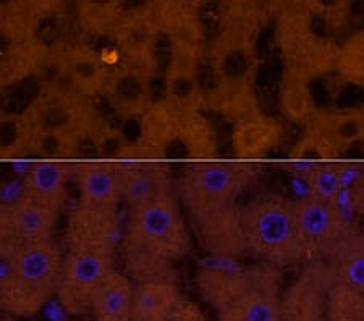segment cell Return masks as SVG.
I'll return each mask as SVG.
<instances>
[{
	"mask_svg": "<svg viewBox=\"0 0 364 321\" xmlns=\"http://www.w3.org/2000/svg\"><path fill=\"white\" fill-rule=\"evenodd\" d=\"M191 238L173 195L128 208L123 232L127 276L136 283L168 279L170 265L190 252Z\"/></svg>",
	"mask_w": 364,
	"mask_h": 321,
	"instance_id": "obj_1",
	"label": "cell"
},
{
	"mask_svg": "<svg viewBox=\"0 0 364 321\" xmlns=\"http://www.w3.org/2000/svg\"><path fill=\"white\" fill-rule=\"evenodd\" d=\"M62 261L54 238L16 247L0 285V307L20 318L39 313L57 297Z\"/></svg>",
	"mask_w": 364,
	"mask_h": 321,
	"instance_id": "obj_2",
	"label": "cell"
},
{
	"mask_svg": "<svg viewBox=\"0 0 364 321\" xmlns=\"http://www.w3.org/2000/svg\"><path fill=\"white\" fill-rule=\"evenodd\" d=\"M242 224L248 256L271 266L293 265L308 256L291 201L267 196L242 204Z\"/></svg>",
	"mask_w": 364,
	"mask_h": 321,
	"instance_id": "obj_3",
	"label": "cell"
},
{
	"mask_svg": "<svg viewBox=\"0 0 364 321\" xmlns=\"http://www.w3.org/2000/svg\"><path fill=\"white\" fill-rule=\"evenodd\" d=\"M251 179V164L242 161H191L180 177L178 195L188 211L237 203Z\"/></svg>",
	"mask_w": 364,
	"mask_h": 321,
	"instance_id": "obj_4",
	"label": "cell"
},
{
	"mask_svg": "<svg viewBox=\"0 0 364 321\" xmlns=\"http://www.w3.org/2000/svg\"><path fill=\"white\" fill-rule=\"evenodd\" d=\"M115 270L112 245H76L62 261L57 300L73 317L91 313L92 300Z\"/></svg>",
	"mask_w": 364,
	"mask_h": 321,
	"instance_id": "obj_5",
	"label": "cell"
},
{
	"mask_svg": "<svg viewBox=\"0 0 364 321\" xmlns=\"http://www.w3.org/2000/svg\"><path fill=\"white\" fill-rule=\"evenodd\" d=\"M217 312L220 321H282L277 273L271 266L237 268Z\"/></svg>",
	"mask_w": 364,
	"mask_h": 321,
	"instance_id": "obj_6",
	"label": "cell"
},
{
	"mask_svg": "<svg viewBox=\"0 0 364 321\" xmlns=\"http://www.w3.org/2000/svg\"><path fill=\"white\" fill-rule=\"evenodd\" d=\"M188 213L199 243L209 255L227 261L248 256L242 224V204H215Z\"/></svg>",
	"mask_w": 364,
	"mask_h": 321,
	"instance_id": "obj_7",
	"label": "cell"
},
{
	"mask_svg": "<svg viewBox=\"0 0 364 321\" xmlns=\"http://www.w3.org/2000/svg\"><path fill=\"white\" fill-rule=\"evenodd\" d=\"M291 204L299 237L308 255L338 248L340 238L345 233V223L336 203L308 195Z\"/></svg>",
	"mask_w": 364,
	"mask_h": 321,
	"instance_id": "obj_8",
	"label": "cell"
},
{
	"mask_svg": "<svg viewBox=\"0 0 364 321\" xmlns=\"http://www.w3.org/2000/svg\"><path fill=\"white\" fill-rule=\"evenodd\" d=\"M80 203L117 213L123 203V164L112 159L86 161L76 171Z\"/></svg>",
	"mask_w": 364,
	"mask_h": 321,
	"instance_id": "obj_9",
	"label": "cell"
},
{
	"mask_svg": "<svg viewBox=\"0 0 364 321\" xmlns=\"http://www.w3.org/2000/svg\"><path fill=\"white\" fill-rule=\"evenodd\" d=\"M282 135V125L272 117L262 114L245 115L233 128L232 143L235 157L246 164L261 161L277 149Z\"/></svg>",
	"mask_w": 364,
	"mask_h": 321,
	"instance_id": "obj_10",
	"label": "cell"
},
{
	"mask_svg": "<svg viewBox=\"0 0 364 321\" xmlns=\"http://www.w3.org/2000/svg\"><path fill=\"white\" fill-rule=\"evenodd\" d=\"M72 167L57 159H43L29 166L23 182V198L39 206L60 211L67 195Z\"/></svg>",
	"mask_w": 364,
	"mask_h": 321,
	"instance_id": "obj_11",
	"label": "cell"
},
{
	"mask_svg": "<svg viewBox=\"0 0 364 321\" xmlns=\"http://www.w3.org/2000/svg\"><path fill=\"white\" fill-rule=\"evenodd\" d=\"M172 194V179L161 161H138L123 166V203L128 208Z\"/></svg>",
	"mask_w": 364,
	"mask_h": 321,
	"instance_id": "obj_12",
	"label": "cell"
},
{
	"mask_svg": "<svg viewBox=\"0 0 364 321\" xmlns=\"http://www.w3.org/2000/svg\"><path fill=\"white\" fill-rule=\"evenodd\" d=\"M180 302V290L170 279L134 283L132 320L172 321Z\"/></svg>",
	"mask_w": 364,
	"mask_h": 321,
	"instance_id": "obj_13",
	"label": "cell"
},
{
	"mask_svg": "<svg viewBox=\"0 0 364 321\" xmlns=\"http://www.w3.org/2000/svg\"><path fill=\"white\" fill-rule=\"evenodd\" d=\"M58 213L39 206L36 203L20 198L9 209V227L11 236L15 237L16 247L34 242L52 241Z\"/></svg>",
	"mask_w": 364,
	"mask_h": 321,
	"instance_id": "obj_14",
	"label": "cell"
},
{
	"mask_svg": "<svg viewBox=\"0 0 364 321\" xmlns=\"http://www.w3.org/2000/svg\"><path fill=\"white\" fill-rule=\"evenodd\" d=\"M134 283L130 276L114 270L105 278L92 300L96 321H132Z\"/></svg>",
	"mask_w": 364,
	"mask_h": 321,
	"instance_id": "obj_15",
	"label": "cell"
},
{
	"mask_svg": "<svg viewBox=\"0 0 364 321\" xmlns=\"http://www.w3.org/2000/svg\"><path fill=\"white\" fill-rule=\"evenodd\" d=\"M314 132L324 137L333 148L346 149L364 142V110L340 109L313 117Z\"/></svg>",
	"mask_w": 364,
	"mask_h": 321,
	"instance_id": "obj_16",
	"label": "cell"
},
{
	"mask_svg": "<svg viewBox=\"0 0 364 321\" xmlns=\"http://www.w3.org/2000/svg\"><path fill=\"white\" fill-rule=\"evenodd\" d=\"M311 78L296 70L285 67L280 80V110L291 122H311L316 115Z\"/></svg>",
	"mask_w": 364,
	"mask_h": 321,
	"instance_id": "obj_17",
	"label": "cell"
},
{
	"mask_svg": "<svg viewBox=\"0 0 364 321\" xmlns=\"http://www.w3.org/2000/svg\"><path fill=\"white\" fill-rule=\"evenodd\" d=\"M336 153L337 149L324 137L313 130L293 146L289 154V169L296 177L306 179L314 169L331 162Z\"/></svg>",
	"mask_w": 364,
	"mask_h": 321,
	"instance_id": "obj_18",
	"label": "cell"
},
{
	"mask_svg": "<svg viewBox=\"0 0 364 321\" xmlns=\"http://www.w3.org/2000/svg\"><path fill=\"white\" fill-rule=\"evenodd\" d=\"M336 72L346 83L364 88V29L340 46Z\"/></svg>",
	"mask_w": 364,
	"mask_h": 321,
	"instance_id": "obj_19",
	"label": "cell"
},
{
	"mask_svg": "<svg viewBox=\"0 0 364 321\" xmlns=\"http://www.w3.org/2000/svg\"><path fill=\"white\" fill-rule=\"evenodd\" d=\"M328 321H364V294L337 283L327 297Z\"/></svg>",
	"mask_w": 364,
	"mask_h": 321,
	"instance_id": "obj_20",
	"label": "cell"
},
{
	"mask_svg": "<svg viewBox=\"0 0 364 321\" xmlns=\"http://www.w3.org/2000/svg\"><path fill=\"white\" fill-rule=\"evenodd\" d=\"M337 274L340 284L364 294V238L340 247Z\"/></svg>",
	"mask_w": 364,
	"mask_h": 321,
	"instance_id": "obj_21",
	"label": "cell"
},
{
	"mask_svg": "<svg viewBox=\"0 0 364 321\" xmlns=\"http://www.w3.org/2000/svg\"><path fill=\"white\" fill-rule=\"evenodd\" d=\"M304 180L308 184L311 196L336 203L343 190V169L333 161L326 162L314 169Z\"/></svg>",
	"mask_w": 364,
	"mask_h": 321,
	"instance_id": "obj_22",
	"label": "cell"
},
{
	"mask_svg": "<svg viewBox=\"0 0 364 321\" xmlns=\"http://www.w3.org/2000/svg\"><path fill=\"white\" fill-rule=\"evenodd\" d=\"M219 70L228 85H243L251 70L250 46L246 43L228 44V48L219 56Z\"/></svg>",
	"mask_w": 364,
	"mask_h": 321,
	"instance_id": "obj_23",
	"label": "cell"
},
{
	"mask_svg": "<svg viewBox=\"0 0 364 321\" xmlns=\"http://www.w3.org/2000/svg\"><path fill=\"white\" fill-rule=\"evenodd\" d=\"M122 0H78L81 19L90 25L99 26L112 20Z\"/></svg>",
	"mask_w": 364,
	"mask_h": 321,
	"instance_id": "obj_24",
	"label": "cell"
},
{
	"mask_svg": "<svg viewBox=\"0 0 364 321\" xmlns=\"http://www.w3.org/2000/svg\"><path fill=\"white\" fill-rule=\"evenodd\" d=\"M351 5V0H306V7L318 19L338 21L343 19Z\"/></svg>",
	"mask_w": 364,
	"mask_h": 321,
	"instance_id": "obj_25",
	"label": "cell"
},
{
	"mask_svg": "<svg viewBox=\"0 0 364 321\" xmlns=\"http://www.w3.org/2000/svg\"><path fill=\"white\" fill-rule=\"evenodd\" d=\"M172 321H205V320L203 317V313L199 312L191 302L181 300L178 303L177 310L173 313Z\"/></svg>",
	"mask_w": 364,
	"mask_h": 321,
	"instance_id": "obj_26",
	"label": "cell"
},
{
	"mask_svg": "<svg viewBox=\"0 0 364 321\" xmlns=\"http://www.w3.org/2000/svg\"><path fill=\"white\" fill-rule=\"evenodd\" d=\"M132 321H133V320H132Z\"/></svg>",
	"mask_w": 364,
	"mask_h": 321,
	"instance_id": "obj_27",
	"label": "cell"
}]
</instances>
